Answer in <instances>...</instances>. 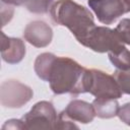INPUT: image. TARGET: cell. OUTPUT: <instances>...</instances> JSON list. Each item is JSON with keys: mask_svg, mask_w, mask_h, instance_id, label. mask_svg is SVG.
Segmentation results:
<instances>
[{"mask_svg": "<svg viewBox=\"0 0 130 130\" xmlns=\"http://www.w3.org/2000/svg\"><path fill=\"white\" fill-rule=\"evenodd\" d=\"M63 111L70 119L81 124H88L95 117L92 105L82 100H72Z\"/></svg>", "mask_w": 130, "mask_h": 130, "instance_id": "10", "label": "cell"}, {"mask_svg": "<svg viewBox=\"0 0 130 130\" xmlns=\"http://www.w3.org/2000/svg\"><path fill=\"white\" fill-rule=\"evenodd\" d=\"M14 13V8L12 5H8L1 2V18H2V26H4L7 22L12 19Z\"/></svg>", "mask_w": 130, "mask_h": 130, "instance_id": "17", "label": "cell"}, {"mask_svg": "<svg viewBox=\"0 0 130 130\" xmlns=\"http://www.w3.org/2000/svg\"><path fill=\"white\" fill-rule=\"evenodd\" d=\"M55 0H24L23 6L31 13L45 14L48 13Z\"/></svg>", "mask_w": 130, "mask_h": 130, "instance_id": "13", "label": "cell"}, {"mask_svg": "<svg viewBox=\"0 0 130 130\" xmlns=\"http://www.w3.org/2000/svg\"><path fill=\"white\" fill-rule=\"evenodd\" d=\"M118 117L123 123L130 126V103H126L122 107H120Z\"/></svg>", "mask_w": 130, "mask_h": 130, "instance_id": "18", "label": "cell"}, {"mask_svg": "<svg viewBox=\"0 0 130 130\" xmlns=\"http://www.w3.org/2000/svg\"><path fill=\"white\" fill-rule=\"evenodd\" d=\"M113 76L120 85L123 93L130 94V68L126 70L117 69L114 72Z\"/></svg>", "mask_w": 130, "mask_h": 130, "instance_id": "14", "label": "cell"}, {"mask_svg": "<svg viewBox=\"0 0 130 130\" xmlns=\"http://www.w3.org/2000/svg\"><path fill=\"white\" fill-rule=\"evenodd\" d=\"M25 129H57L58 114L51 102L41 101L21 118Z\"/></svg>", "mask_w": 130, "mask_h": 130, "instance_id": "4", "label": "cell"}, {"mask_svg": "<svg viewBox=\"0 0 130 130\" xmlns=\"http://www.w3.org/2000/svg\"><path fill=\"white\" fill-rule=\"evenodd\" d=\"M26 53L24 42L19 38H11L1 32V57L8 64L22 61Z\"/></svg>", "mask_w": 130, "mask_h": 130, "instance_id": "9", "label": "cell"}, {"mask_svg": "<svg viewBox=\"0 0 130 130\" xmlns=\"http://www.w3.org/2000/svg\"><path fill=\"white\" fill-rule=\"evenodd\" d=\"M86 92L95 98L120 99L123 91L113 75L99 69H88L86 79Z\"/></svg>", "mask_w": 130, "mask_h": 130, "instance_id": "3", "label": "cell"}, {"mask_svg": "<svg viewBox=\"0 0 130 130\" xmlns=\"http://www.w3.org/2000/svg\"><path fill=\"white\" fill-rule=\"evenodd\" d=\"M82 46L96 53H110L118 51L124 46V43L121 41L116 29L107 26H95Z\"/></svg>", "mask_w": 130, "mask_h": 130, "instance_id": "6", "label": "cell"}, {"mask_svg": "<svg viewBox=\"0 0 130 130\" xmlns=\"http://www.w3.org/2000/svg\"><path fill=\"white\" fill-rule=\"evenodd\" d=\"M78 129L79 126L75 124V121L70 119L64 111L58 114L57 119V129Z\"/></svg>", "mask_w": 130, "mask_h": 130, "instance_id": "16", "label": "cell"}, {"mask_svg": "<svg viewBox=\"0 0 130 130\" xmlns=\"http://www.w3.org/2000/svg\"><path fill=\"white\" fill-rule=\"evenodd\" d=\"M23 38L28 44L36 48H45L52 42L53 29L43 20H34L24 27Z\"/></svg>", "mask_w": 130, "mask_h": 130, "instance_id": "8", "label": "cell"}, {"mask_svg": "<svg viewBox=\"0 0 130 130\" xmlns=\"http://www.w3.org/2000/svg\"><path fill=\"white\" fill-rule=\"evenodd\" d=\"M52 20L67 27L79 44H83L96 26L92 13L73 0H58L50 9Z\"/></svg>", "mask_w": 130, "mask_h": 130, "instance_id": "2", "label": "cell"}, {"mask_svg": "<svg viewBox=\"0 0 130 130\" xmlns=\"http://www.w3.org/2000/svg\"><path fill=\"white\" fill-rule=\"evenodd\" d=\"M108 57L117 69L126 70L130 68V51L125 47V45L116 52L108 53Z\"/></svg>", "mask_w": 130, "mask_h": 130, "instance_id": "12", "label": "cell"}, {"mask_svg": "<svg viewBox=\"0 0 130 130\" xmlns=\"http://www.w3.org/2000/svg\"><path fill=\"white\" fill-rule=\"evenodd\" d=\"M95 116L101 119H111L118 116L119 103L117 99L95 98L91 103Z\"/></svg>", "mask_w": 130, "mask_h": 130, "instance_id": "11", "label": "cell"}, {"mask_svg": "<svg viewBox=\"0 0 130 130\" xmlns=\"http://www.w3.org/2000/svg\"><path fill=\"white\" fill-rule=\"evenodd\" d=\"M115 29L121 41L124 44L130 46V18H123Z\"/></svg>", "mask_w": 130, "mask_h": 130, "instance_id": "15", "label": "cell"}, {"mask_svg": "<svg viewBox=\"0 0 130 130\" xmlns=\"http://www.w3.org/2000/svg\"><path fill=\"white\" fill-rule=\"evenodd\" d=\"M23 1L24 0H1L2 3L12 6H23Z\"/></svg>", "mask_w": 130, "mask_h": 130, "instance_id": "20", "label": "cell"}, {"mask_svg": "<svg viewBox=\"0 0 130 130\" xmlns=\"http://www.w3.org/2000/svg\"><path fill=\"white\" fill-rule=\"evenodd\" d=\"M34 95L32 89L15 79H8L1 83L0 103L9 109H19L27 104Z\"/></svg>", "mask_w": 130, "mask_h": 130, "instance_id": "5", "label": "cell"}, {"mask_svg": "<svg viewBox=\"0 0 130 130\" xmlns=\"http://www.w3.org/2000/svg\"><path fill=\"white\" fill-rule=\"evenodd\" d=\"M87 4L104 24H112L130 12V0H87Z\"/></svg>", "mask_w": 130, "mask_h": 130, "instance_id": "7", "label": "cell"}, {"mask_svg": "<svg viewBox=\"0 0 130 130\" xmlns=\"http://www.w3.org/2000/svg\"><path fill=\"white\" fill-rule=\"evenodd\" d=\"M34 69L39 78L49 82L54 94L69 93L77 96L86 92L88 69L69 57L42 53L36 58Z\"/></svg>", "mask_w": 130, "mask_h": 130, "instance_id": "1", "label": "cell"}, {"mask_svg": "<svg viewBox=\"0 0 130 130\" xmlns=\"http://www.w3.org/2000/svg\"><path fill=\"white\" fill-rule=\"evenodd\" d=\"M8 129H25V126L22 119H10L7 120L2 126V130Z\"/></svg>", "mask_w": 130, "mask_h": 130, "instance_id": "19", "label": "cell"}]
</instances>
